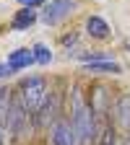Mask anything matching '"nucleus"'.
<instances>
[{"label": "nucleus", "mask_w": 130, "mask_h": 145, "mask_svg": "<svg viewBox=\"0 0 130 145\" xmlns=\"http://www.w3.org/2000/svg\"><path fill=\"white\" fill-rule=\"evenodd\" d=\"M70 122L76 127V135H78V145H91L96 140V112L91 109L88 101H83L81 91L73 88V96H70Z\"/></svg>", "instance_id": "obj_1"}, {"label": "nucleus", "mask_w": 130, "mask_h": 145, "mask_svg": "<svg viewBox=\"0 0 130 145\" xmlns=\"http://www.w3.org/2000/svg\"><path fill=\"white\" fill-rule=\"evenodd\" d=\"M60 106H63V93L60 91H49L44 104L39 106V112L34 114V124L36 127H52L55 119H60Z\"/></svg>", "instance_id": "obj_3"}, {"label": "nucleus", "mask_w": 130, "mask_h": 145, "mask_svg": "<svg viewBox=\"0 0 130 145\" xmlns=\"http://www.w3.org/2000/svg\"><path fill=\"white\" fill-rule=\"evenodd\" d=\"M76 8H78V0H47L42 8V21L47 26H57L70 13H76Z\"/></svg>", "instance_id": "obj_4"}, {"label": "nucleus", "mask_w": 130, "mask_h": 145, "mask_svg": "<svg viewBox=\"0 0 130 145\" xmlns=\"http://www.w3.org/2000/svg\"><path fill=\"white\" fill-rule=\"evenodd\" d=\"M96 145H117V127L112 124V119L104 122L102 132H99V142Z\"/></svg>", "instance_id": "obj_11"}, {"label": "nucleus", "mask_w": 130, "mask_h": 145, "mask_svg": "<svg viewBox=\"0 0 130 145\" xmlns=\"http://www.w3.org/2000/svg\"><path fill=\"white\" fill-rule=\"evenodd\" d=\"M0 145H5V127L0 124Z\"/></svg>", "instance_id": "obj_18"}, {"label": "nucleus", "mask_w": 130, "mask_h": 145, "mask_svg": "<svg viewBox=\"0 0 130 145\" xmlns=\"http://www.w3.org/2000/svg\"><path fill=\"white\" fill-rule=\"evenodd\" d=\"M31 52H34V60H36V65H49L52 62V52H49V47L47 44H34L31 47Z\"/></svg>", "instance_id": "obj_13"}, {"label": "nucleus", "mask_w": 130, "mask_h": 145, "mask_svg": "<svg viewBox=\"0 0 130 145\" xmlns=\"http://www.w3.org/2000/svg\"><path fill=\"white\" fill-rule=\"evenodd\" d=\"M8 75H13V70H11L8 65H3V62H0V78H8Z\"/></svg>", "instance_id": "obj_17"}, {"label": "nucleus", "mask_w": 130, "mask_h": 145, "mask_svg": "<svg viewBox=\"0 0 130 145\" xmlns=\"http://www.w3.org/2000/svg\"><path fill=\"white\" fill-rule=\"evenodd\" d=\"M36 60H34V52L31 49H26V47H21V49H13L11 54H8V67L13 70V72H21V70H26L29 65H34Z\"/></svg>", "instance_id": "obj_7"}, {"label": "nucleus", "mask_w": 130, "mask_h": 145, "mask_svg": "<svg viewBox=\"0 0 130 145\" xmlns=\"http://www.w3.org/2000/svg\"><path fill=\"white\" fill-rule=\"evenodd\" d=\"M11 104H13V93L5 86H0V124L3 127H5V119H8V112H11Z\"/></svg>", "instance_id": "obj_12"}, {"label": "nucleus", "mask_w": 130, "mask_h": 145, "mask_svg": "<svg viewBox=\"0 0 130 145\" xmlns=\"http://www.w3.org/2000/svg\"><path fill=\"white\" fill-rule=\"evenodd\" d=\"M47 93H49V91H47V80H44L42 75L21 78V80H18V86H16V96L24 101V106L29 109L31 114L39 112V106L44 104Z\"/></svg>", "instance_id": "obj_2"}, {"label": "nucleus", "mask_w": 130, "mask_h": 145, "mask_svg": "<svg viewBox=\"0 0 130 145\" xmlns=\"http://www.w3.org/2000/svg\"><path fill=\"white\" fill-rule=\"evenodd\" d=\"M78 60L81 62H102V60H107V52H102V49H88V52H78Z\"/></svg>", "instance_id": "obj_14"}, {"label": "nucleus", "mask_w": 130, "mask_h": 145, "mask_svg": "<svg viewBox=\"0 0 130 145\" xmlns=\"http://www.w3.org/2000/svg\"><path fill=\"white\" fill-rule=\"evenodd\" d=\"M18 3H21L24 8H39V5L47 3V0H18Z\"/></svg>", "instance_id": "obj_16"}, {"label": "nucleus", "mask_w": 130, "mask_h": 145, "mask_svg": "<svg viewBox=\"0 0 130 145\" xmlns=\"http://www.w3.org/2000/svg\"><path fill=\"white\" fill-rule=\"evenodd\" d=\"M127 145H130V132H127Z\"/></svg>", "instance_id": "obj_19"}, {"label": "nucleus", "mask_w": 130, "mask_h": 145, "mask_svg": "<svg viewBox=\"0 0 130 145\" xmlns=\"http://www.w3.org/2000/svg\"><path fill=\"white\" fill-rule=\"evenodd\" d=\"M112 117H115V127L130 132V93H122L112 101Z\"/></svg>", "instance_id": "obj_6"}, {"label": "nucleus", "mask_w": 130, "mask_h": 145, "mask_svg": "<svg viewBox=\"0 0 130 145\" xmlns=\"http://www.w3.org/2000/svg\"><path fill=\"white\" fill-rule=\"evenodd\" d=\"M49 142L52 145H78V135H76L70 117L55 119V124L49 127Z\"/></svg>", "instance_id": "obj_5"}, {"label": "nucleus", "mask_w": 130, "mask_h": 145, "mask_svg": "<svg viewBox=\"0 0 130 145\" xmlns=\"http://www.w3.org/2000/svg\"><path fill=\"white\" fill-rule=\"evenodd\" d=\"M86 70H88V72H112V75H120V72H122V67H120L117 62H112V60L88 62V65H86Z\"/></svg>", "instance_id": "obj_10"}, {"label": "nucleus", "mask_w": 130, "mask_h": 145, "mask_svg": "<svg viewBox=\"0 0 130 145\" xmlns=\"http://www.w3.org/2000/svg\"><path fill=\"white\" fill-rule=\"evenodd\" d=\"M36 10L34 8H21V10H16V16L11 18V29L13 31H26V29H31L34 24H36Z\"/></svg>", "instance_id": "obj_8"}, {"label": "nucleus", "mask_w": 130, "mask_h": 145, "mask_svg": "<svg viewBox=\"0 0 130 145\" xmlns=\"http://www.w3.org/2000/svg\"><path fill=\"white\" fill-rule=\"evenodd\" d=\"M76 44H78V34H76V31H73V34H65V36H63V47H65V49H73Z\"/></svg>", "instance_id": "obj_15"}, {"label": "nucleus", "mask_w": 130, "mask_h": 145, "mask_svg": "<svg viewBox=\"0 0 130 145\" xmlns=\"http://www.w3.org/2000/svg\"><path fill=\"white\" fill-rule=\"evenodd\" d=\"M86 34L91 39H107L109 36V24L102 16H88L86 18Z\"/></svg>", "instance_id": "obj_9"}]
</instances>
